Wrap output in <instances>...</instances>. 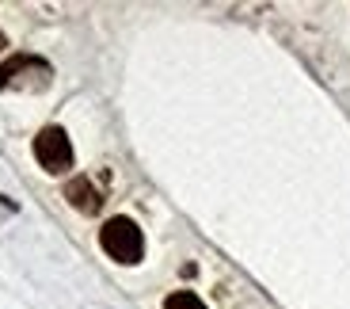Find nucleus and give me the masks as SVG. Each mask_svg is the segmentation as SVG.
Returning <instances> with one entry per match:
<instances>
[{
    "label": "nucleus",
    "instance_id": "obj_1",
    "mask_svg": "<svg viewBox=\"0 0 350 309\" xmlns=\"http://www.w3.org/2000/svg\"><path fill=\"white\" fill-rule=\"evenodd\" d=\"M99 245H103V252L111 260H118V264H137L141 256H145V237H141L137 221L130 218H111L99 230Z\"/></svg>",
    "mask_w": 350,
    "mask_h": 309
},
{
    "label": "nucleus",
    "instance_id": "obj_2",
    "mask_svg": "<svg viewBox=\"0 0 350 309\" xmlns=\"http://www.w3.org/2000/svg\"><path fill=\"white\" fill-rule=\"evenodd\" d=\"M50 84V65L31 53H16L0 65V92L8 88H46Z\"/></svg>",
    "mask_w": 350,
    "mask_h": 309
},
{
    "label": "nucleus",
    "instance_id": "obj_3",
    "mask_svg": "<svg viewBox=\"0 0 350 309\" xmlns=\"http://www.w3.org/2000/svg\"><path fill=\"white\" fill-rule=\"evenodd\" d=\"M35 157H38V164H42L50 176L69 172V168H72V142H69V134H65L62 126H46V130H38Z\"/></svg>",
    "mask_w": 350,
    "mask_h": 309
},
{
    "label": "nucleus",
    "instance_id": "obj_4",
    "mask_svg": "<svg viewBox=\"0 0 350 309\" xmlns=\"http://www.w3.org/2000/svg\"><path fill=\"white\" fill-rule=\"evenodd\" d=\"M65 199H69L80 214H99V206H103V195L96 191V184L88 176L69 180V184H65Z\"/></svg>",
    "mask_w": 350,
    "mask_h": 309
},
{
    "label": "nucleus",
    "instance_id": "obj_5",
    "mask_svg": "<svg viewBox=\"0 0 350 309\" xmlns=\"http://www.w3.org/2000/svg\"><path fill=\"white\" fill-rule=\"evenodd\" d=\"M164 309H206V306H202L198 294H191V291H175L172 298L164 301Z\"/></svg>",
    "mask_w": 350,
    "mask_h": 309
},
{
    "label": "nucleus",
    "instance_id": "obj_6",
    "mask_svg": "<svg viewBox=\"0 0 350 309\" xmlns=\"http://www.w3.org/2000/svg\"><path fill=\"white\" fill-rule=\"evenodd\" d=\"M0 50H4V35H0Z\"/></svg>",
    "mask_w": 350,
    "mask_h": 309
}]
</instances>
